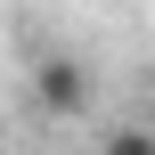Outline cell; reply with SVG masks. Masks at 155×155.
Returning <instances> with one entry per match:
<instances>
[{
    "label": "cell",
    "mask_w": 155,
    "mask_h": 155,
    "mask_svg": "<svg viewBox=\"0 0 155 155\" xmlns=\"http://www.w3.org/2000/svg\"><path fill=\"white\" fill-rule=\"evenodd\" d=\"M98 155H155V131H114Z\"/></svg>",
    "instance_id": "cell-2"
},
{
    "label": "cell",
    "mask_w": 155,
    "mask_h": 155,
    "mask_svg": "<svg viewBox=\"0 0 155 155\" xmlns=\"http://www.w3.org/2000/svg\"><path fill=\"white\" fill-rule=\"evenodd\" d=\"M33 106L57 114V123L90 114V65H82V57H41V65H33Z\"/></svg>",
    "instance_id": "cell-1"
},
{
    "label": "cell",
    "mask_w": 155,
    "mask_h": 155,
    "mask_svg": "<svg viewBox=\"0 0 155 155\" xmlns=\"http://www.w3.org/2000/svg\"><path fill=\"white\" fill-rule=\"evenodd\" d=\"M0 155H8V147H0Z\"/></svg>",
    "instance_id": "cell-3"
}]
</instances>
